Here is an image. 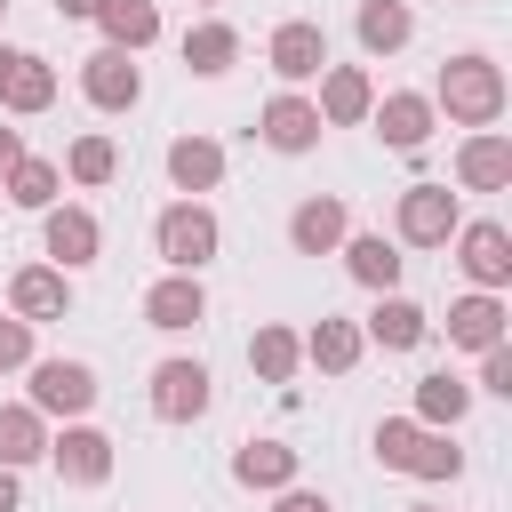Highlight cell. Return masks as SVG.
<instances>
[{
	"label": "cell",
	"instance_id": "4fadbf2b",
	"mask_svg": "<svg viewBox=\"0 0 512 512\" xmlns=\"http://www.w3.org/2000/svg\"><path fill=\"white\" fill-rule=\"evenodd\" d=\"M256 136H264L280 160L312 152V144H320V112H312V96H304V88H280V96H264V112H256Z\"/></svg>",
	"mask_w": 512,
	"mask_h": 512
},
{
	"label": "cell",
	"instance_id": "ee69618b",
	"mask_svg": "<svg viewBox=\"0 0 512 512\" xmlns=\"http://www.w3.org/2000/svg\"><path fill=\"white\" fill-rule=\"evenodd\" d=\"M456 8H464V0H456Z\"/></svg>",
	"mask_w": 512,
	"mask_h": 512
},
{
	"label": "cell",
	"instance_id": "5b68a950",
	"mask_svg": "<svg viewBox=\"0 0 512 512\" xmlns=\"http://www.w3.org/2000/svg\"><path fill=\"white\" fill-rule=\"evenodd\" d=\"M264 64H272L280 88L320 80V72H328V24H320V16H280L272 40H264Z\"/></svg>",
	"mask_w": 512,
	"mask_h": 512
},
{
	"label": "cell",
	"instance_id": "e575fe53",
	"mask_svg": "<svg viewBox=\"0 0 512 512\" xmlns=\"http://www.w3.org/2000/svg\"><path fill=\"white\" fill-rule=\"evenodd\" d=\"M472 392L512 400V344H488V352H480V384H472Z\"/></svg>",
	"mask_w": 512,
	"mask_h": 512
},
{
	"label": "cell",
	"instance_id": "9c48e42d",
	"mask_svg": "<svg viewBox=\"0 0 512 512\" xmlns=\"http://www.w3.org/2000/svg\"><path fill=\"white\" fill-rule=\"evenodd\" d=\"M144 400H152V416H160V424H200V416L216 408V376H208L200 360H184V352H176V360H160V368H152V392H144Z\"/></svg>",
	"mask_w": 512,
	"mask_h": 512
},
{
	"label": "cell",
	"instance_id": "44dd1931",
	"mask_svg": "<svg viewBox=\"0 0 512 512\" xmlns=\"http://www.w3.org/2000/svg\"><path fill=\"white\" fill-rule=\"evenodd\" d=\"M504 320H512V312H504V296H496V288H472V296H456V304H448V320H440V328H448V344H456V352H488V344H504Z\"/></svg>",
	"mask_w": 512,
	"mask_h": 512
},
{
	"label": "cell",
	"instance_id": "2e32d148",
	"mask_svg": "<svg viewBox=\"0 0 512 512\" xmlns=\"http://www.w3.org/2000/svg\"><path fill=\"white\" fill-rule=\"evenodd\" d=\"M8 312L16 320H64L72 312V272H56V264H16L8 272Z\"/></svg>",
	"mask_w": 512,
	"mask_h": 512
},
{
	"label": "cell",
	"instance_id": "7c38bea8",
	"mask_svg": "<svg viewBox=\"0 0 512 512\" xmlns=\"http://www.w3.org/2000/svg\"><path fill=\"white\" fill-rule=\"evenodd\" d=\"M80 96H88L96 112H136V104H144V72H136V56H128V48H96V56H80Z\"/></svg>",
	"mask_w": 512,
	"mask_h": 512
},
{
	"label": "cell",
	"instance_id": "74e56055",
	"mask_svg": "<svg viewBox=\"0 0 512 512\" xmlns=\"http://www.w3.org/2000/svg\"><path fill=\"white\" fill-rule=\"evenodd\" d=\"M16 160H24V128H0V176H8Z\"/></svg>",
	"mask_w": 512,
	"mask_h": 512
},
{
	"label": "cell",
	"instance_id": "d6a6232c",
	"mask_svg": "<svg viewBox=\"0 0 512 512\" xmlns=\"http://www.w3.org/2000/svg\"><path fill=\"white\" fill-rule=\"evenodd\" d=\"M0 192H8L16 208H32V216H40V208H56V192H64V168H56V160H40V152H24V160L0 176Z\"/></svg>",
	"mask_w": 512,
	"mask_h": 512
},
{
	"label": "cell",
	"instance_id": "8992f818",
	"mask_svg": "<svg viewBox=\"0 0 512 512\" xmlns=\"http://www.w3.org/2000/svg\"><path fill=\"white\" fill-rule=\"evenodd\" d=\"M456 224H464V208H456L448 184H408V192L392 200V240H400V248H448Z\"/></svg>",
	"mask_w": 512,
	"mask_h": 512
},
{
	"label": "cell",
	"instance_id": "f546056e",
	"mask_svg": "<svg viewBox=\"0 0 512 512\" xmlns=\"http://www.w3.org/2000/svg\"><path fill=\"white\" fill-rule=\"evenodd\" d=\"M0 104H8V120L48 112V104H56V64H48V56H16V72L0 80Z\"/></svg>",
	"mask_w": 512,
	"mask_h": 512
},
{
	"label": "cell",
	"instance_id": "7402d4cb",
	"mask_svg": "<svg viewBox=\"0 0 512 512\" xmlns=\"http://www.w3.org/2000/svg\"><path fill=\"white\" fill-rule=\"evenodd\" d=\"M360 352H368L360 320H336V312H320V320L304 328V360H312L320 376H352V368H360Z\"/></svg>",
	"mask_w": 512,
	"mask_h": 512
},
{
	"label": "cell",
	"instance_id": "4316f807",
	"mask_svg": "<svg viewBox=\"0 0 512 512\" xmlns=\"http://www.w3.org/2000/svg\"><path fill=\"white\" fill-rule=\"evenodd\" d=\"M232 480L256 488V496H272V488L296 480V448H288V440H240V448H232Z\"/></svg>",
	"mask_w": 512,
	"mask_h": 512
},
{
	"label": "cell",
	"instance_id": "f1b7e54d",
	"mask_svg": "<svg viewBox=\"0 0 512 512\" xmlns=\"http://www.w3.org/2000/svg\"><path fill=\"white\" fill-rule=\"evenodd\" d=\"M248 368H256V384H296V368H304V336L280 328V320H264V328L248 336Z\"/></svg>",
	"mask_w": 512,
	"mask_h": 512
},
{
	"label": "cell",
	"instance_id": "484cf974",
	"mask_svg": "<svg viewBox=\"0 0 512 512\" xmlns=\"http://www.w3.org/2000/svg\"><path fill=\"white\" fill-rule=\"evenodd\" d=\"M472 400H480V392H472L464 376L432 368V376H416V408H408V416H416V424H440V432H456V424L472 416Z\"/></svg>",
	"mask_w": 512,
	"mask_h": 512
},
{
	"label": "cell",
	"instance_id": "ba28073f",
	"mask_svg": "<svg viewBox=\"0 0 512 512\" xmlns=\"http://www.w3.org/2000/svg\"><path fill=\"white\" fill-rule=\"evenodd\" d=\"M40 248H48L56 272H88V264L104 256V224H96V208H80V200L40 208Z\"/></svg>",
	"mask_w": 512,
	"mask_h": 512
},
{
	"label": "cell",
	"instance_id": "ab89813d",
	"mask_svg": "<svg viewBox=\"0 0 512 512\" xmlns=\"http://www.w3.org/2000/svg\"><path fill=\"white\" fill-rule=\"evenodd\" d=\"M16 56H24V48H8V40H0V80H8V72H16Z\"/></svg>",
	"mask_w": 512,
	"mask_h": 512
},
{
	"label": "cell",
	"instance_id": "277c9868",
	"mask_svg": "<svg viewBox=\"0 0 512 512\" xmlns=\"http://www.w3.org/2000/svg\"><path fill=\"white\" fill-rule=\"evenodd\" d=\"M96 392H104V384H96V368H88V360H72V352H48V360L32 352V368H24V400H32L40 416H64V424H72V416H88V408H96Z\"/></svg>",
	"mask_w": 512,
	"mask_h": 512
},
{
	"label": "cell",
	"instance_id": "836d02e7",
	"mask_svg": "<svg viewBox=\"0 0 512 512\" xmlns=\"http://www.w3.org/2000/svg\"><path fill=\"white\" fill-rule=\"evenodd\" d=\"M16 368H32V320L0 312V376H16Z\"/></svg>",
	"mask_w": 512,
	"mask_h": 512
},
{
	"label": "cell",
	"instance_id": "d4e9b609",
	"mask_svg": "<svg viewBox=\"0 0 512 512\" xmlns=\"http://www.w3.org/2000/svg\"><path fill=\"white\" fill-rule=\"evenodd\" d=\"M352 32H360L368 56H400V48L416 40V8H408V0H360V8H352Z\"/></svg>",
	"mask_w": 512,
	"mask_h": 512
},
{
	"label": "cell",
	"instance_id": "8d00e7d4",
	"mask_svg": "<svg viewBox=\"0 0 512 512\" xmlns=\"http://www.w3.org/2000/svg\"><path fill=\"white\" fill-rule=\"evenodd\" d=\"M96 8H104V0H56V16H64V24H96Z\"/></svg>",
	"mask_w": 512,
	"mask_h": 512
},
{
	"label": "cell",
	"instance_id": "d590c367",
	"mask_svg": "<svg viewBox=\"0 0 512 512\" xmlns=\"http://www.w3.org/2000/svg\"><path fill=\"white\" fill-rule=\"evenodd\" d=\"M272 512H336L320 488H304V480H288V488H272Z\"/></svg>",
	"mask_w": 512,
	"mask_h": 512
},
{
	"label": "cell",
	"instance_id": "30bf717a",
	"mask_svg": "<svg viewBox=\"0 0 512 512\" xmlns=\"http://www.w3.org/2000/svg\"><path fill=\"white\" fill-rule=\"evenodd\" d=\"M448 240H456V264H464L472 288H496V296L512 288V232H504L496 216H472V224H456Z\"/></svg>",
	"mask_w": 512,
	"mask_h": 512
},
{
	"label": "cell",
	"instance_id": "cb8c5ba5",
	"mask_svg": "<svg viewBox=\"0 0 512 512\" xmlns=\"http://www.w3.org/2000/svg\"><path fill=\"white\" fill-rule=\"evenodd\" d=\"M344 272L368 288V296H384V288H400V240H384V232H344Z\"/></svg>",
	"mask_w": 512,
	"mask_h": 512
},
{
	"label": "cell",
	"instance_id": "52a82bcc",
	"mask_svg": "<svg viewBox=\"0 0 512 512\" xmlns=\"http://www.w3.org/2000/svg\"><path fill=\"white\" fill-rule=\"evenodd\" d=\"M48 464H56L64 488H104L112 464H120V448H112V432H96L88 416H72L64 432H48Z\"/></svg>",
	"mask_w": 512,
	"mask_h": 512
},
{
	"label": "cell",
	"instance_id": "9a60e30c",
	"mask_svg": "<svg viewBox=\"0 0 512 512\" xmlns=\"http://www.w3.org/2000/svg\"><path fill=\"white\" fill-rule=\"evenodd\" d=\"M200 320H208V288H200V272H160V280L144 288V328L184 336V328H200Z\"/></svg>",
	"mask_w": 512,
	"mask_h": 512
},
{
	"label": "cell",
	"instance_id": "e0dca14e",
	"mask_svg": "<svg viewBox=\"0 0 512 512\" xmlns=\"http://www.w3.org/2000/svg\"><path fill=\"white\" fill-rule=\"evenodd\" d=\"M368 104H376L368 64H328V72H320V96H312L320 128H360V120H368Z\"/></svg>",
	"mask_w": 512,
	"mask_h": 512
},
{
	"label": "cell",
	"instance_id": "7a4b0ae2",
	"mask_svg": "<svg viewBox=\"0 0 512 512\" xmlns=\"http://www.w3.org/2000/svg\"><path fill=\"white\" fill-rule=\"evenodd\" d=\"M504 104H512L504 64H496V56H480V48L448 56V64H440V80H432V112H448L456 128H496V120H504Z\"/></svg>",
	"mask_w": 512,
	"mask_h": 512
},
{
	"label": "cell",
	"instance_id": "3957f363",
	"mask_svg": "<svg viewBox=\"0 0 512 512\" xmlns=\"http://www.w3.org/2000/svg\"><path fill=\"white\" fill-rule=\"evenodd\" d=\"M152 248H160V264H168V272H200V264H216L224 224H216V208H208V200H168V208L152 216Z\"/></svg>",
	"mask_w": 512,
	"mask_h": 512
},
{
	"label": "cell",
	"instance_id": "1f68e13d",
	"mask_svg": "<svg viewBox=\"0 0 512 512\" xmlns=\"http://www.w3.org/2000/svg\"><path fill=\"white\" fill-rule=\"evenodd\" d=\"M56 168H64L80 192H96V184H112V176H120V144H112L104 128H88V136H72V144H64V160H56Z\"/></svg>",
	"mask_w": 512,
	"mask_h": 512
},
{
	"label": "cell",
	"instance_id": "603a6c76",
	"mask_svg": "<svg viewBox=\"0 0 512 512\" xmlns=\"http://www.w3.org/2000/svg\"><path fill=\"white\" fill-rule=\"evenodd\" d=\"M232 64H240V32H232L224 16L184 24V72H192V80H224Z\"/></svg>",
	"mask_w": 512,
	"mask_h": 512
},
{
	"label": "cell",
	"instance_id": "7bdbcfd3",
	"mask_svg": "<svg viewBox=\"0 0 512 512\" xmlns=\"http://www.w3.org/2000/svg\"><path fill=\"white\" fill-rule=\"evenodd\" d=\"M0 16H8V0H0Z\"/></svg>",
	"mask_w": 512,
	"mask_h": 512
},
{
	"label": "cell",
	"instance_id": "ffe728a7",
	"mask_svg": "<svg viewBox=\"0 0 512 512\" xmlns=\"http://www.w3.org/2000/svg\"><path fill=\"white\" fill-rule=\"evenodd\" d=\"M360 336H368V344H384V352H416V344L432 336V312H424L416 296L384 288V296H376V312L360 320Z\"/></svg>",
	"mask_w": 512,
	"mask_h": 512
},
{
	"label": "cell",
	"instance_id": "f35d334b",
	"mask_svg": "<svg viewBox=\"0 0 512 512\" xmlns=\"http://www.w3.org/2000/svg\"><path fill=\"white\" fill-rule=\"evenodd\" d=\"M0 512H24V480H16L8 464H0Z\"/></svg>",
	"mask_w": 512,
	"mask_h": 512
},
{
	"label": "cell",
	"instance_id": "ac0fdd59",
	"mask_svg": "<svg viewBox=\"0 0 512 512\" xmlns=\"http://www.w3.org/2000/svg\"><path fill=\"white\" fill-rule=\"evenodd\" d=\"M160 168H168V192L200 200V192H216V184H224V144H216V136H168Z\"/></svg>",
	"mask_w": 512,
	"mask_h": 512
},
{
	"label": "cell",
	"instance_id": "6da1fadb",
	"mask_svg": "<svg viewBox=\"0 0 512 512\" xmlns=\"http://www.w3.org/2000/svg\"><path fill=\"white\" fill-rule=\"evenodd\" d=\"M368 456H376L384 472H408V480H432V488H440V480H448V488L464 480V448H456L440 424H416V416H384V424L368 432Z\"/></svg>",
	"mask_w": 512,
	"mask_h": 512
},
{
	"label": "cell",
	"instance_id": "4dcf8cb0",
	"mask_svg": "<svg viewBox=\"0 0 512 512\" xmlns=\"http://www.w3.org/2000/svg\"><path fill=\"white\" fill-rule=\"evenodd\" d=\"M96 24H104V48H128V56H144L160 40V8L152 0H104Z\"/></svg>",
	"mask_w": 512,
	"mask_h": 512
},
{
	"label": "cell",
	"instance_id": "83f0119b",
	"mask_svg": "<svg viewBox=\"0 0 512 512\" xmlns=\"http://www.w3.org/2000/svg\"><path fill=\"white\" fill-rule=\"evenodd\" d=\"M40 456H48V416H40L32 400H0V464L24 472V464H40Z\"/></svg>",
	"mask_w": 512,
	"mask_h": 512
},
{
	"label": "cell",
	"instance_id": "5bb4252c",
	"mask_svg": "<svg viewBox=\"0 0 512 512\" xmlns=\"http://www.w3.org/2000/svg\"><path fill=\"white\" fill-rule=\"evenodd\" d=\"M344 232H352V208H344L336 192H304V200L288 208V248H296V256H336Z\"/></svg>",
	"mask_w": 512,
	"mask_h": 512
},
{
	"label": "cell",
	"instance_id": "60d3db41",
	"mask_svg": "<svg viewBox=\"0 0 512 512\" xmlns=\"http://www.w3.org/2000/svg\"><path fill=\"white\" fill-rule=\"evenodd\" d=\"M192 8H200V16H216V8H224V0H192Z\"/></svg>",
	"mask_w": 512,
	"mask_h": 512
},
{
	"label": "cell",
	"instance_id": "b9f144b4",
	"mask_svg": "<svg viewBox=\"0 0 512 512\" xmlns=\"http://www.w3.org/2000/svg\"><path fill=\"white\" fill-rule=\"evenodd\" d=\"M408 512H440V504H408Z\"/></svg>",
	"mask_w": 512,
	"mask_h": 512
},
{
	"label": "cell",
	"instance_id": "8fae6325",
	"mask_svg": "<svg viewBox=\"0 0 512 512\" xmlns=\"http://www.w3.org/2000/svg\"><path fill=\"white\" fill-rule=\"evenodd\" d=\"M368 128L384 136V152H424V144H432V128H440V112H432V96H424V88H392V96H376V104H368Z\"/></svg>",
	"mask_w": 512,
	"mask_h": 512
},
{
	"label": "cell",
	"instance_id": "d6986e66",
	"mask_svg": "<svg viewBox=\"0 0 512 512\" xmlns=\"http://www.w3.org/2000/svg\"><path fill=\"white\" fill-rule=\"evenodd\" d=\"M456 184L464 192H504L512 184V136L504 128H472L456 144Z\"/></svg>",
	"mask_w": 512,
	"mask_h": 512
}]
</instances>
